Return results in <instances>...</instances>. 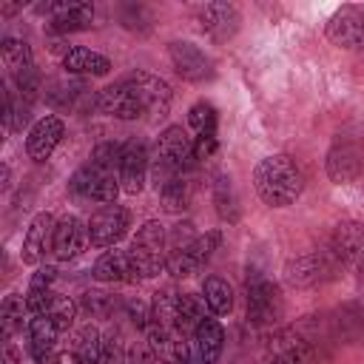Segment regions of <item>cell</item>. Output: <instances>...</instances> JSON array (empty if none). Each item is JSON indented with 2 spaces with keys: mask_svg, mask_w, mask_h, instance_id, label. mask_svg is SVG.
<instances>
[{
  "mask_svg": "<svg viewBox=\"0 0 364 364\" xmlns=\"http://www.w3.org/2000/svg\"><path fill=\"white\" fill-rule=\"evenodd\" d=\"M46 316H51L54 318V324L60 327V330H68L71 324H74V316H77V304L68 299V296H60V293H54V299H51V307H48V313Z\"/></svg>",
  "mask_w": 364,
  "mask_h": 364,
  "instance_id": "36",
  "label": "cell"
},
{
  "mask_svg": "<svg viewBox=\"0 0 364 364\" xmlns=\"http://www.w3.org/2000/svg\"><path fill=\"white\" fill-rule=\"evenodd\" d=\"M54 228H57V219L51 213H37L28 228H26V236H23V247H20V259L26 264H37L43 262V256L54 247Z\"/></svg>",
  "mask_w": 364,
  "mask_h": 364,
  "instance_id": "15",
  "label": "cell"
},
{
  "mask_svg": "<svg viewBox=\"0 0 364 364\" xmlns=\"http://www.w3.org/2000/svg\"><path fill=\"white\" fill-rule=\"evenodd\" d=\"M193 139L182 125H168L154 145V176H185V171L193 165Z\"/></svg>",
  "mask_w": 364,
  "mask_h": 364,
  "instance_id": "3",
  "label": "cell"
},
{
  "mask_svg": "<svg viewBox=\"0 0 364 364\" xmlns=\"http://www.w3.org/2000/svg\"><path fill=\"white\" fill-rule=\"evenodd\" d=\"M216 108L208 102V100H199L191 105L188 111V125L196 131V134H216Z\"/></svg>",
  "mask_w": 364,
  "mask_h": 364,
  "instance_id": "34",
  "label": "cell"
},
{
  "mask_svg": "<svg viewBox=\"0 0 364 364\" xmlns=\"http://www.w3.org/2000/svg\"><path fill=\"white\" fill-rule=\"evenodd\" d=\"M63 330L54 324L51 316H28V324H26V336H28V353L37 364H48L54 361L51 353H54V344H57V336Z\"/></svg>",
  "mask_w": 364,
  "mask_h": 364,
  "instance_id": "21",
  "label": "cell"
},
{
  "mask_svg": "<svg viewBox=\"0 0 364 364\" xmlns=\"http://www.w3.org/2000/svg\"><path fill=\"white\" fill-rule=\"evenodd\" d=\"M37 11L51 17V31L57 34H71V31H85L94 23V6L88 0H51L37 6Z\"/></svg>",
  "mask_w": 364,
  "mask_h": 364,
  "instance_id": "9",
  "label": "cell"
},
{
  "mask_svg": "<svg viewBox=\"0 0 364 364\" xmlns=\"http://www.w3.org/2000/svg\"><path fill=\"white\" fill-rule=\"evenodd\" d=\"M63 134H65V122H63L57 114L40 117V119L28 128V136H26V154H28V159L46 162V159L54 154V148L63 142Z\"/></svg>",
  "mask_w": 364,
  "mask_h": 364,
  "instance_id": "14",
  "label": "cell"
},
{
  "mask_svg": "<svg viewBox=\"0 0 364 364\" xmlns=\"http://www.w3.org/2000/svg\"><path fill=\"white\" fill-rule=\"evenodd\" d=\"M148 145L145 139L139 136H131L128 142H122V154H119V168H117V179H119V188L125 193H139L142 185H145V176H148Z\"/></svg>",
  "mask_w": 364,
  "mask_h": 364,
  "instance_id": "12",
  "label": "cell"
},
{
  "mask_svg": "<svg viewBox=\"0 0 364 364\" xmlns=\"http://www.w3.org/2000/svg\"><path fill=\"white\" fill-rule=\"evenodd\" d=\"M168 57H171V65L173 71L188 80V82H210L213 80V60L193 43L188 40H173L168 46Z\"/></svg>",
  "mask_w": 364,
  "mask_h": 364,
  "instance_id": "10",
  "label": "cell"
},
{
  "mask_svg": "<svg viewBox=\"0 0 364 364\" xmlns=\"http://www.w3.org/2000/svg\"><path fill=\"white\" fill-rule=\"evenodd\" d=\"M191 341H193V350L199 355V364H216L222 355V347H225V330L216 318L205 316L196 324V330L191 333Z\"/></svg>",
  "mask_w": 364,
  "mask_h": 364,
  "instance_id": "22",
  "label": "cell"
},
{
  "mask_svg": "<svg viewBox=\"0 0 364 364\" xmlns=\"http://www.w3.org/2000/svg\"><path fill=\"white\" fill-rule=\"evenodd\" d=\"M85 97V82L82 80H57L48 85L46 91V100L54 105V108H77V100Z\"/></svg>",
  "mask_w": 364,
  "mask_h": 364,
  "instance_id": "30",
  "label": "cell"
},
{
  "mask_svg": "<svg viewBox=\"0 0 364 364\" xmlns=\"http://www.w3.org/2000/svg\"><path fill=\"white\" fill-rule=\"evenodd\" d=\"M128 347H125V341H122V336L119 333H105L102 336V358H100V364H128Z\"/></svg>",
  "mask_w": 364,
  "mask_h": 364,
  "instance_id": "35",
  "label": "cell"
},
{
  "mask_svg": "<svg viewBox=\"0 0 364 364\" xmlns=\"http://www.w3.org/2000/svg\"><path fill=\"white\" fill-rule=\"evenodd\" d=\"M97 108H100L102 114H108V117H117V119H136V117L145 114V111H142V102L136 100V94H134L122 80L105 85V88L97 94Z\"/></svg>",
  "mask_w": 364,
  "mask_h": 364,
  "instance_id": "18",
  "label": "cell"
},
{
  "mask_svg": "<svg viewBox=\"0 0 364 364\" xmlns=\"http://www.w3.org/2000/svg\"><path fill=\"white\" fill-rule=\"evenodd\" d=\"M68 188L74 196L88 199V202H100V205H114L119 188V179L111 171H102L91 162H85L82 168L74 171V176L68 179Z\"/></svg>",
  "mask_w": 364,
  "mask_h": 364,
  "instance_id": "7",
  "label": "cell"
},
{
  "mask_svg": "<svg viewBox=\"0 0 364 364\" xmlns=\"http://www.w3.org/2000/svg\"><path fill=\"white\" fill-rule=\"evenodd\" d=\"M202 318H205V301L199 296L179 293V301H176V333L179 336L193 333Z\"/></svg>",
  "mask_w": 364,
  "mask_h": 364,
  "instance_id": "28",
  "label": "cell"
},
{
  "mask_svg": "<svg viewBox=\"0 0 364 364\" xmlns=\"http://www.w3.org/2000/svg\"><path fill=\"white\" fill-rule=\"evenodd\" d=\"M327 250L333 253V259L338 262V267L344 264H358L364 259V222H341L336 225Z\"/></svg>",
  "mask_w": 364,
  "mask_h": 364,
  "instance_id": "16",
  "label": "cell"
},
{
  "mask_svg": "<svg viewBox=\"0 0 364 364\" xmlns=\"http://www.w3.org/2000/svg\"><path fill=\"white\" fill-rule=\"evenodd\" d=\"M128 222H131L128 210L122 205H117V202L114 205H102L100 210H94L91 219L85 222L88 225L91 247H111V245H117L125 236Z\"/></svg>",
  "mask_w": 364,
  "mask_h": 364,
  "instance_id": "11",
  "label": "cell"
},
{
  "mask_svg": "<svg viewBox=\"0 0 364 364\" xmlns=\"http://www.w3.org/2000/svg\"><path fill=\"white\" fill-rule=\"evenodd\" d=\"M361 168H364V156H361V148L355 142H336L327 151V176L336 185L358 179Z\"/></svg>",
  "mask_w": 364,
  "mask_h": 364,
  "instance_id": "19",
  "label": "cell"
},
{
  "mask_svg": "<svg viewBox=\"0 0 364 364\" xmlns=\"http://www.w3.org/2000/svg\"><path fill=\"white\" fill-rule=\"evenodd\" d=\"M202 301L213 316H225L233 307V290L222 276H205L202 282Z\"/></svg>",
  "mask_w": 364,
  "mask_h": 364,
  "instance_id": "26",
  "label": "cell"
},
{
  "mask_svg": "<svg viewBox=\"0 0 364 364\" xmlns=\"http://www.w3.org/2000/svg\"><path fill=\"white\" fill-rule=\"evenodd\" d=\"M156 193H159V202L165 210H182L188 205V182L185 176H165V179H156Z\"/></svg>",
  "mask_w": 364,
  "mask_h": 364,
  "instance_id": "29",
  "label": "cell"
},
{
  "mask_svg": "<svg viewBox=\"0 0 364 364\" xmlns=\"http://www.w3.org/2000/svg\"><path fill=\"white\" fill-rule=\"evenodd\" d=\"M0 57H3V65L9 68V74L17 80V77H26L28 71H34V54H31V46L20 37H3L0 43Z\"/></svg>",
  "mask_w": 364,
  "mask_h": 364,
  "instance_id": "25",
  "label": "cell"
},
{
  "mask_svg": "<svg viewBox=\"0 0 364 364\" xmlns=\"http://www.w3.org/2000/svg\"><path fill=\"white\" fill-rule=\"evenodd\" d=\"M267 364H270V361H267Z\"/></svg>",
  "mask_w": 364,
  "mask_h": 364,
  "instance_id": "44",
  "label": "cell"
},
{
  "mask_svg": "<svg viewBox=\"0 0 364 364\" xmlns=\"http://www.w3.org/2000/svg\"><path fill=\"white\" fill-rule=\"evenodd\" d=\"M63 68L68 74H91V77H102L111 71V60L100 51H91L85 46H71L63 54Z\"/></svg>",
  "mask_w": 364,
  "mask_h": 364,
  "instance_id": "24",
  "label": "cell"
},
{
  "mask_svg": "<svg viewBox=\"0 0 364 364\" xmlns=\"http://www.w3.org/2000/svg\"><path fill=\"white\" fill-rule=\"evenodd\" d=\"M239 23H242V17H239V9L233 3H208L199 11L202 31L216 43H228L239 31Z\"/></svg>",
  "mask_w": 364,
  "mask_h": 364,
  "instance_id": "17",
  "label": "cell"
},
{
  "mask_svg": "<svg viewBox=\"0 0 364 364\" xmlns=\"http://www.w3.org/2000/svg\"><path fill=\"white\" fill-rule=\"evenodd\" d=\"M336 270H338V262L324 247V250H313V253H304L299 259H290L284 264V279L293 287H316V284L333 279Z\"/></svg>",
  "mask_w": 364,
  "mask_h": 364,
  "instance_id": "8",
  "label": "cell"
},
{
  "mask_svg": "<svg viewBox=\"0 0 364 364\" xmlns=\"http://www.w3.org/2000/svg\"><path fill=\"white\" fill-rule=\"evenodd\" d=\"M122 307H125V313H128L131 324H134V327H139V330H148V324L154 321V310H151V304H148V301H142V299H128Z\"/></svg>",
  "mask_w": 364,
  "mask_h": 364,
  "instance_id": "38",
  "label": "cell"
},
{
  "mask_svg": "<svg viewBox=\"0 0 364 364\" xmlns=\"http://www.w3.org/2000/svg\"><path fill=\"white\" fill-rule=\"evenodd\" d=\"M327 40L338 48H364V6H341L327 20Z\"/></svg>",
  "mask_w": 364,
  "mask_h": 364,
  "instance_id": "13",
  "label": "cell"
},
{
  "mask_svg": "<svg viewBox=\"0 0 364 364\" xmlns=\"http://www.w3.org/2000/svg\"><path fill=\"white\" fill-rule=\"evenodd\" d=\"M122 82L136 94V100L142 102V111H145L148 117H154V119L168 117L173 91H171V85H168L162 77H156V74H151V71H142V68H134V71H128V74L122 77Z\"/></svg>",
  "mask_w": 364,
  "mask_h": 364,
  "instance_id": "6",
  "label": "cell"
},
{
  "mask_svg": "<svg viewBox=\"0 0 364 364\" xmlns=\"http://www.w3.org/2000/svg\"><path fill=\"white\" fill-rule=\"evenodd\" d=\"M85 242H88V225H82V222L71 213V216H63V219L57 222L51 253H54L60 262H71V259H77V256L82 253Z\"/></svg>",
  "mask_w": 364,
  "mask_h": 364,
  "instance_id": "20",
  "label": "cell"
},
{
  "mask_svg": "<svg viewBox=\"0 0 364 364\" xmlns=\"http://www.w3.org/2000/svg\"><path fill=\"white\" fill-rule=\"evenodd\" d=\"M74 353L85 361V364H100L102 358V333L97 327H82L77 333V341H74Z\"/></svg>",
  "mask_w": 364,
  "mask_h": 364,
  "instance_id": "32",
  "label": "cell"
},
{
  "mask_svg": "<svg viewBox=\"0 0 364 364\" xmlns=\"http://www.w3.org/2000/svg\"><path fill=\"white\" fill-rule=\"evenodd\" d=\"M91 276H94L97 282H105V284L136 282V273H134V264H131L128 250H105V253L94 262Z\"/></svg>",
  "mask_w": 364,
  "mask_h": 364,
  "instance_id": "23",
  "label": "cell"
},
{
  "mask_svg": "<svg viewBox=\"0 0 364 364\" xmlns=\"http://www.w3.org/2000/svg\"><path fill=\"white\" fill-rule=\"evenodd\" d=\"M216 148H219L216 134H196V139H193V154H196V159H208L210 154H216Z\"/></svg>",
  "mask_w": 364,
  "mask_h": 364,
  "instance_id": "39",
  "label": "cell"
},
{
  "mask_svg": "<svg viewBox=\"0 0 364 364\" xmlns=\"http://www.w3.org/2000/svg\"><path fill=\"white\" fill-rule=\"evenodd\" d=\"M54 279H57V270L51 267V264H40L37 270H34V276H31V290H51V284H54Z\"/></svg>",
  "mask_w": 364,
  "mask_h": 364,
  "instance_id": "40",
  "label": "cell"
},
{
  "mask_svg": "<svg viewBox=\"0 0 364 364\" xmlns=\"http://www.w3.org/2000/svg\"><path fill=\"white\" fill-rule=\"evenodd\" d=\"M119 154H122V145L102 142V145H97V148L91 151L88 162L97 165V168H102V171H111V173H114V168H119Z\"/></svg>",
  "mask_w": 364,
  "mask_h": 364,
  "instance_id": "37",
  "label": "cell"
},
{
  "mask_svg": "<svg viewBox=\"0 0 364 364\" xmlns=\"http://www.w3.org/2000/svg\"><path fill=\"white\" fill-rule=\"evenodd\" d=\"M253 188L259 199L270 208L293 205L304 191V176L299 165L287 154H270L256 162L253 168Z\"/></svg>",
  "mask_w": 364,
  "mask_h": 364,
  "instance_id": "1",
  "label": "cell"
},
{
  "mask_svg": "<svg viewBox=\"0 0 364 364\" xmlns=\"http://www.w3.org/2000/svg\"><path fill=\"white\" fill-rule=\"evenodd\" d=\"M28 307H26V296H17V293H9L3 299V307H0V324H3V341H11V336L17 330H23L28 324Z\"/></svg>",
  "mask_w": 364,
  "mask_h": 364,
  "instance_id": "27",
  "label": "cell"
},
{
  "mask_svg": "<svg viewBox=\"0 0 364 364\" xmlns=\"http://www.w3.org/2000/svg\"><path fill=\"white\" fill-rule=\"evenodd\" d=\"M213 202H216V210H219L222 219H228V222L239 219V205H236V193H233L230 176H225V173L216 176V182H213Z\"/></svg>",
  "mask_w": 364,
  "mask_h": 364,
  "instance_id": "31",
  "label": "cell"
},
{
  "mask_svg": "<svg viewBox=\"0 0 364 364\" xmlns=\"http://www.w3.org/2000/svg\"><path fill=\"white\" fill-rule=\"evenodd\" d=\"M20 355H17V347L11 341H3V364H17Z\"/></svg>",
  "mask_w": 364,
  "mask_h": 364,
  "instance_id": "42",
  "label": "cell"
},
{
  "mask_svg": "<svg viewBox=\"0 0 364 364\" xmlns=\"http://www.w3.org/2000/svg\"><path fill=\"white\" fill-rule=\"evenodd\" d=\"M168 247H171V239H168L165 225L156 219L145 222L128 245V256H131L136 279H151V276L162 273L168 264V256H171Z\"/></svg>",
  "mask_w": 364,
  "mask_h": 364,
  "instance_id": "2",
  "label": "cell"
},
{
  "mask_svg": "<svg viewBox=\"0 0 364 364\" xmlns=\"http://www.w3.org/2000/svg\"><path fill=\"white\" fill-rule=\"evenodd\" d=\"M80 304H82L85 313L105 318V316H114V310H117L119 301H117V296H111L108 290H85V293L80 296Z\"/></svg>",
  "mask_w": 364,
  "mask_h": 364,
  "instance_id": "33",
  "label": "cell"
},
{
  "mask_svg": "<svg viewBox=\"0 0 364 364\" xmlns=\"http://www.w3.org/2000/svg\"><path fill=\"white\" fill-rule=\"evenodd\" d=\"M51 364H85V361H82V358H80V355H77L74 350H71V353L65 350V353H57Z\"/></svg>",
  "mask_w": 364,
  "mask_h": 364,
  "instance_id": "41",
  "label": "cell"
},
{
  "mask_svg": "<svg viewBox=\"0 0 364 364\" xmlns=\"http://www.w3.org/2000/svg\"><path fill=\"white\" fill-rule=\"evenodd\" d=\"M219 245H222V233L219 230H208L202 236H193V242H188L185 247L171 250L165 270L173 279H188V276L199 273L210 262V256L219 250Z\"/></svg>",
  "mask_w": 364,
  "mask_h": 364,
  "instance_id": "5",
  "label": "cell"
},
{
  "mask_svg": "<svg viewBox=\"0 0 364 364\" xmlns=\"http://www.w3.org/2000/svg\"><path fill=\"white\" fill-rule=\"evenodd\" d=\"M355 267H358V273H361V284H364V259H361V262H358Z\"/></svg>",
  "mask_w": 364,
  "mask_h": 364,
  "instance_id": "43",
  "label": "cell"
},
{
  "mask_svg": "<svg viewBox=\"0 0 364 364\" xmlns=\"http://www.w3.org/2000/svg\"><path fill=\"white\" fill-rule=\"evenodd\" d=\"M245 301H247V321L250 324H259V327L276 324L282 318V313H284V301H282L279 287L267 276H262L259 270H250L247 273Z\"/></svg>",
  "mask_w": 364,
  "mask_h": 364,
  "instance_id": "4",
  "label": "cell"
}]
</instances>
